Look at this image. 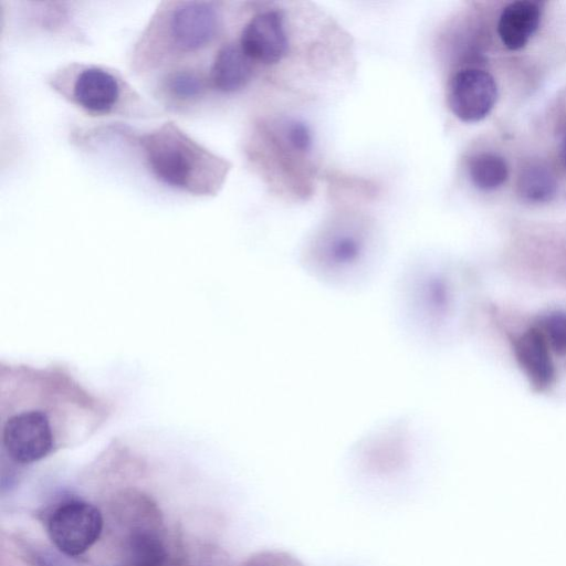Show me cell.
I'll return each mask as SVG.
<instances>
[{
	"mask_svg": "<svg viewBox=\"0 0 566 566\" xmlns=\"http://www.w3.org/2000/svg\"><path fill=\"white\" fill-rule=\"evenodd\" d=\"M106 418L105 405L60 368L1 365V447L13 463L48 457L63 427H94Z\"/></svg>",
	"mask_w": 566,
	"mask_h": 566,
	"instance_id": "6da1fadb",
	"label": "cell"
},
{
	"mask_svg": "<svg viewBox=\"0 0 566 566\" xmlns=\"http://www.w3.org/2000/svg\"><path fill=\"white\" fill-rule=\"evenodd\" d=\"M139 145L155 178L192 195L214 193L228 170L226 163L172 123L140 136Z\"/></svg>",
	"mask_w": 566,
	"mask_h": 566,
	"instance_id": "7a4b0ae2",
	"label": "cell"
},
{
	"mask_svg": "<svg viewBox=\"0 0 566 566\" xmlns=\"http://www.w3.org/2000/svg\"><path fill=\"white\" fill-rule=\"evenodd\" d=\"M221 28L218 7L207 1L172 2L153 21L144 40H156L160 55L189 54L212 43Z\"/></svg>",
	"mask_w": 566,
	"mask_h": 566,
	"instance_id": "3957f363",
	"label": "cell"
},
{
	"mask_svg": "<svg viewBox=\"0 0 566 566\" xmlns=\"http://www.w3.org/2000/svg\"><path fill=\"white\" fill-rule=\"evenodd\" d=\"M48 533L53 545L64 555L84 554L99 538L104 520L101 511L82 500H66L51 512Z\"/></svg>",
	"mask_w": 566,
	"mask_h": 566,
	"instance_id": "277c9868",
	"label": "cell"
},
{
	"mask_svg": "<svg viewBox=\"0 0 566 566\" xmlns=\"http://www.w3.org/2000/svg\"><path fill=\"white\" fill-rule=\"evenodd\" d=\"M499 95L494 77L478 66H464L449 81L447 99L453 115L464 123L484 119Z\"/></svg>",
	"mask_w": 566,
	"mask_h": 566,
	"instance_id": "5b68a950",
	"label": "cell"
},
{
	"mask_svg": "<svg viewBox=\"0 0 566 566\" xmlns=\"http://www.w3.org/2000/svg\"><path fill=\"white\" fill-rule=\"evenodd\" d=\"M126 518L127 532L123 541L122 566H166L168 548L154 507L144 501L136 506V513Z\"/></svg>",
	"mask_w": 566,
	"mask_h": 566,
	"instance_id": "8992f818",
	"label": "cell"
},
{
	"mask_svg": "<svg viewBox=\"0 0 566 566\" xmlns=\"http://www.w3.org/2000/svg\"><path fill=\"white\" fill-rule=\"evenodd\" d=\"M239 44L253 63L273 65L281 62L290 46L283 13L264 10L254 14L244 25Z\"/></svg>",
	"mask_w": 566,
	"mask_h": 566,
	"instance_id": "52a82bcc",
	"label": "cell"
},
{
	"mask_svg": "<svg viewBox=\"0 0 566 566\" xmlns=\"http://www.w3.org/2000/svg\"><path fill=\"white\" fill-rule=\"evenodd\" d=\"M71 101L91 114H109L119 105L122 83L111 71L96 66H81L64 92Z\"/></svg>",
	"mask_w": 566,
	"mask_h": 566,
	"instance_id": "ba28073f",
	"label": "cell"
},
{
	"mask_svg": "<svg viewBox=\"0 0 566 566\" xmlns=\"http://www.w3.org/2000/svg\"><path fill=\"white\" fill-rule=\"evenodd\" d=\"M513 352L518 366L536 390L547 389L555 377L548 342L537 326L530 327L513 339Z\"/></svg>",
	"mask_w": 566,
	"mask_h": 566,
	"instance_id": "9c48e42d",
	"label": "cell"
},
{
	"mask_svg": "<svg viewBox=\"0 0 566 566\" xmlns=\"http://www.w3.org/2000/svg\"><path fill=\"white\" fill-rule=\"evenodd\" d=\"M542 4L531 0L507 3L497 20V35L502 44L511 50L523 49L539 28Z\"/></svg>",
	"mask_w": 566,
	"mask_h": 566,
	"instance_id": "30bf717a",
	"label": "cell"
},
{
	"mask_svg": "<svg viewBox=\"0 0 566 566\" xmlns=\"http://www.w3.org/2000/svg\"><path fill=\"white\" fill-rule=\"evenodd\" d=\"M253 65L240 44L227 43L218 50L213 59L209 82L220 92H238L251 81Z\"/></svg>",
	"mask_w": 566,
	"mask_h": 566,
	"instance_id": "8fae6325",
	"label": "cell"
},
{
	"mask_svg": "<svg viewBox=\"0 0 566 566\" xmlns=\"http://www.w3.org/2000/svg\"><path fill=\"white\" fill-rule=\"evenodd\" d=\"M516 189L522 200L528 203H547L557 193V180L548 166L531 161L520 170Z\"/></svg>",
	"mask_w": 566,
	"mask_h": 566,
	"instance_id": "7c38bea8",
	"label": "cell"
},
{
	"mask_svg": "<svg viewBox=\"0 0 566 566\" xmlns=\"http://www.w3.org/2000/svg\"><path fill=\"white\" fill-rule=\"evenodd\" d=\"M209 80L192 67L170 71L161 82L163 93L171 102L193 103L207 92Z\"/></svg>",
	"mask_w": 566,
	"mask_h": 566,
	"instance_id": "4fadbf2b",
	"label": "cell"
},
{
	"mask_svg": "<svg viewBox=\"0 0 566 566\" xmlns=\"http://www.w3.org/2000/svg\"><path fill=\"white\" fill-rule=\"evenodd\" d=\"M468 174L475 188L482 191H493L507 181L509 166L502 156L484 151L475 154L469 159Z\"/></svg>",
	"mask_w": 566,
	"mask_h": 566,
	"instance_id": "5bb4252c",
	"label": "cell"
},
{
	"mask_svg": "<svg viewBox=\"0 0 566 566\" xmlns=\"http://www.w3.org/2000/svg\"><path fill=\"white\" fill-rule=\"evenodd\" d=\"M539 328L552 350L558 355L566 353V312L553 311L546 314L539 323Z\"/></svg>",
	"mask_w": 566,
	"mask_h": 566,
	"instance_id": "9a60e30c",
	"label": "cell"
},
{
	"mask_svg": "<svg viewBox=\"0 0 566 566\" xmlns=\"http://www.w3.org/2000/svg\"><path fill=\"white\" fill-rule=\"evenodd\" d=\"M286 139L290 145L298 151H307L312 146V134L310 128L298 120H292L286 126Z\"/></svg>",
	"mask_w": 566,
	"mask_h": 566,
	"instance_id": "2e32d148",
	"label": "cell"
},
{
	"mask_svg": "<svg viewBox=\"0 0 566 566\" xmlns=\"http://www.w3.org/2000/svg\"><path fill=\"white\" fill-rule=\"evenodd\" d=\"M359 253V243L352 237H340L333 241L331 255L337 262H348Z\"/></svg>",
	"mask_w": 566,
	"mask_h": 566,
	"instance_id": "e0dca14e",
	"label": "cell"
},
{
	"mask_svg": "<svg viewBox=\"0 0 566 566\" xmlns=\"http://www.w3.org/2000/svg\"><path fill=\"white\" fill-rule=\"evenodd\" d=\"M34 560L36 566H64L63 563L48 553L36 554Z\"/></svg>",
	"mask_w": 566,
	"mask_h": 566,
	"instance_id": "ac0fdd59",
	"label": "cell"
},
{
	"mask_svg": "<svg viewBox=\"0 0 566 566\" xmlns=\"http://www.w3.org/2000/svg\"><path fill=\"white\" fill-rule=\"evenodd\" d=\"M559 159L563 168L566 170V133L564 134L559 145Z\"/></svg>",
	"mask_w": 566,
	"mask_h": 566,
	"instance_id": "d6986e66",
	"label": "cell"
},
{
	"mask_svg": "<svg viewBox=\"0 0 566 566\" xmlns=\"http://www.w3.org/2000/svg\"><path fill=\"white\" fill-rule=\"evenodd\" d=\"M254 566H260V565H254Z\"/></svg>",
	"mask_w": 566,
	"mask_h": 566,
	"instance_id": "ffe728a7",
	"label": "cell"
}]
</instances>
